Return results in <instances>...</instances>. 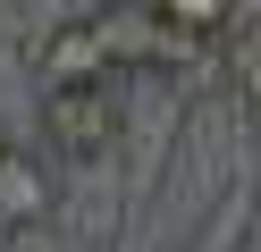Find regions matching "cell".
<instances>
[{"label": "cell", "instance_id": "obj_1", "mask_svg": "<svg viewBox=\"0 0 261 252\" xmlns=\"http://www.w3.org/2000/svg\"><path fill=\"white\" fill-rule=\"evenodd\" d=\"M42 134L59 160H101L118 143V84H85V93H51L42 101Z\"/></svg>", "mask_w": 261, "mask_h": 252}, {"label": "cell", "instance_id": "obj_2", "mask_svg": "<svg viewBox=\"0 0 261 252\" xmlns=\"http://www.w3.org/2000/svg\"><path fill=\"white\" fill-rule=\"evenodd\" d=\"M42 76H51V93L118 84V50H110L101 17H76V25H59V34H51V50H42Z\"/></svg>", "mask_w": 261, "mask_h": 252}, {"label": "cell", "instance_id": "obj_3", "mask_svg": "<svg viewBox=\"0 0 261 252\" xmlns=\"http://www.w3.org/2000/svg\"><path fill=\"white\" fill-rule=\"evenodd\" d=\"M42 202H51L42 193V168H25L17 151H9V160H0V235L25 227V218H42Z\"/></svg>", "mask_w": 261, "mask_h": 252}, {"label": "cell", "instance_id": "obj_4", "mask_svg": "<svg viewBox=\"0 0 261 252\" xmlns=\"http://www.w3.org/2000/svg\"><path fill=\"white\" fill-rule=\"evenodd\" d=\"M253 34H236L227 42V76H236V93L244 101H261V17H244Z\"/></svg>", "mask_w": 261, "mask_h": 252}, {"label": "cell", "instance_id": "obj_5", "mask_svg": "<svg viewBox=\"0 0 261 252\" xmlns=\"http://www.w3.org/2000/svg\"><path fill=\"white\" fill-rule=\"evenodd\" d=\"M0 160H9V126H0Z\"/></svg>", "mask_w": 261, "mask_h": 252}]
</instances>
